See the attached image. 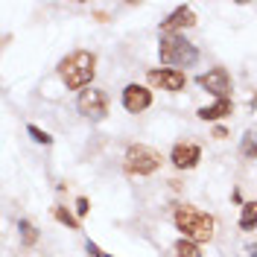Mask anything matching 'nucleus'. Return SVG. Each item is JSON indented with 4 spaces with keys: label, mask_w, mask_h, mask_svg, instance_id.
Returning <instances> with one entry per match:
<instances>
[{
    "label": "nucleus",
    "mask_w": 257,
    "mask_h": 257,
    "mask_svg": "<svg viewBox=\"0 0 257 257\" xmlns=\"http://www.w3.org/2000/svg\"><path fill=\"white\" fill-rule=\"evenodd\" d=\"M149 82L152 85H161V91H181L187 85V76L184 70H173V67H161V70H149Z\"/></svg>",
    "instance_id": "6e6552de"
},
{
    "label": "nucleus",
    "mask_w": 257,
    "mask_h": 257,
    "mask_svg": "<svg viewBox=\"0 0 257 257\" xmlns=\"http://www.w3.org/2000/svg\"><path fill=\"white\" fill-rule=\"evenodd\" d=\"M193 24H196V12L190 6H178L167 21H161V35H176L178 30H187Z\"/></svg>",
    "instance_id": "1a4fd4ad"
},
{
    "label": "nucleus",
    "mask_w": 257,
    "mask_h": 257,
    "mask_svg": "<svg viewBox=\"0 0 257 257\" xmlns=\"http://www.w3.org/2000/svg\"><path fill=\"white\" fill-rule=\"evenodd\" d=\"M18 231H21V242L24 245H35L38 242V231L30 219H18Z\"/></svg>",
    "instance_id": "4468645a"
},
{
    "label": "nucleus",
    "mask_w": 257,
    "mask_h": 257,
    "mask_svg": "<svg viewBox=\"0 0 257 257\" xmlns=\"http://www.w3.org/2000/svg\"><path fill=\"white\" fill-rule=\"evenodd\" d=\"M251 108H257V96H251Z\"/></svg>",
    "instance_id": "412c9836"
},
{
    "label": "nucleus",
    "mask_w": 257,
    "mask_h": 257,
    "mask_svg": "<svg viewBox=\"0 0 257 257\" xmlns=\"http://www.w3.org/2000/svg\"><path fill=\"white\" fill-rule=\"evenodd\" d=\"M176 228L184 234V240H193V242H210L213 240V216L205 213V210L193 208V205H181L176 208Z\"/></svg>",
    "instance_id": "f03ea898"
},
{
    "label": "nucleus",
    "mask_w": 257,
    "mask_h": 257,
    "mask_svg": "<svg viewBox=\"0 0 257 257\" xmlns=\"http://www.w3.org/2000/svg\"><path fill=\"white\" fill-rule=\"evenodd\" d=\"M158 56L161 64H170L173 70L178 67H190V64L199 62V50L196 44H190L184 35H161V44H158Z\"/></svg>",
    "instance_id": "7ed1b4c3"
},
{
    "label": "nucleus",
    "mask_w": 257,
    "mask_h": 257,
    "mask_svg": "<svg viewBox=\"0 0 257 257\" xmlns=\"http://www.w3.org/2000/svg\"><path fill=\"white\" fill-rule=\"evenodd\" d=\"M170 161L176 164L178 170H193V167L202 161V149H199L196 144H176V146H173Z\"/></svg>",
    "instance_id": "9d476101"
},
{
    "label": "nucleus",
    "mask_w": 257,
    "mask_h": 257,
    "mask_svg": "<svg viewBox=\"0 0 257 257\" xmlns=\"http://www.w3.org/2000/svg\"><path fill=\"white\" fill-rule=\"evenodd\" d=\"M88 199H85V196H79V199H76V213H79V216H85V213H88Z\"/></svg>",
    "instance_id": "a211bd4d"
},
{
    "label": "nucleus",
    "mask_w": 257,
    "mask_h": 257,
    "mask_svg": "<svg viewBox=\"0 0 257 257\" xmlns=\"http://www.w3.org/2000/svg\"><path fill=\"white\" fill-rule=\"evenodd\" d=\"M149 105H152V91H149V88L138 85V82H132V85L123 88V108H126L128 114H141V111H146Z\"/></svg>",
    "instance_id": "0eeeda50"
},
{
    "label": "nucleus",
    "mask_w": 257,
    "mask_h": 257,
    "mask_svg": "<svg viewBox=\"0 0 257 257\" xmlns=\"http://www.w3.org/2000/svg\"><path fill=\"white\" fill-rule=\"evenodd\" d=\"M53 216H56V219H59L62 225H67V228H73V231H79V219H76V216H73L70 210H64L62 205H56V208H53Z\"/></svg>",
    "instance_id": "dca6fc26"
},
{
    "label": "nucleus",
    "mask_w": 257,
    "mask_h": 257,
    "mask_svg": "<svg viewBox=\"0 0 257 257\" xmlns=\"http://www.w3.org/2000/svg\"><path fill=\"white\" fill-rule=\"evenodd\" d=\"M27 132H30V138L35 141V144H44V146H50V144H53V138H50L47 132H41L38 126H27Z\"/></svg>",
    "instance_id": "f3484780"
},
{
    "label": "nucleus",
    "mask_w": 257,
    "mask_h": 257,
    "mask_svg": "<svg viewBox=\"0 0 257 257\" xmlns=\"http://www.w3.org/2000/svg\"><path fill=\"white\" fill-rule=\"evenodd\" d=\"M76 108L91 123H99L108 114V96H105V91H99V88H85L79 94V99H76Z\"/></svg>",
    "instance_id": "39448f33"
},
{
    "label": "nucleus",
    "mask_w": 257,
    "mask_h": 257,
    "mask_svg": "<svg viewBox=\"0 0 257 257\" xmlns=\"http://www.w3.org/2000/svg\"><path fill=\"white\" fill-rule=\"evenodd\" d=\"M173 251H176V257H202V254H199V245H196L193 240H184V237L176 242V248H173Z\"/></svg>",
    "instance_id": "2eb2a0df"
},
{
    "label": "nucleus",
    "mask_w": 257,
    "mask_h": 257,
    "mask_svg": "<svg viewBox=\"0 0 257 257\" xmlns=\"http://www.w3.org/2000/svg\"><path fill=\"white\" fill-rule=\"evenodd\" d=\"M248 257H257V242L254 245H248Z\"/></svg>",
    "instance_id": "aec40b11"
},
{
    "label": "nucleus",
    "mask_w": 257,
    "mask_h": 257,
    "mask_svg": "<svg viewBox=\"0 0 257 257\" xmlns=\"http://www.w3.org/2000/svg\"><path fill=\"white\" fill-rule=\"evenodd\" d=\"M240 152L245 158H257V123L245 128V135H242V141H240Z\"/></svg>",
    "instance_id": "f8f14e48"
},
{
    "label": "nucleus",
    "mask_w": 257,
    "mask_h": 257,
    "mask_svg": "<svg viewBox=\"0 0 257 257\" xmlns=\"http://www.w3.org/2000/svg\"><path fill=\"white\" fill-rule=\"evenodd\" d=\"M240 228L242 231H254L257 228V202H245V205H242Z\"/></svg>",
    "instance_id": "ddd939ff"
},
{
    "label": "nucleus",
    "mask_w": 257,
    "mask_h": 257,
    "mask_svg": "<svg viewBox=\"0 0 257 257\" xmlns=\"http://www.w3.org/2000/svg\"><path fill=\"white\" fill-rule=\"evenodd\" d=\"M59 76L70 91L88 88L96 76V56L88 50H73L59 62Z\"/></svg>",
    "instance_id": "f257e3e1"
},
{
    "label": "nucleus",
    "mask_w": 257,
    "mask_h": 257,
    "mask_svg": "<svg viewBox=\"0 0 257 257\" xmlns=\"http://www.w3.org/2000/svg\"><path fill=\"white\" fill-rule=\"evenodd\" d=\"M126 173L132 176H149L161 167V155L152 149V146H144V144H132L126 149Z\"/></svg>",
    "instance_id": "20e7f679"
},
{
    "label": "nucleus",
    "mask_w": 257,
    "mask_h": 257,
    "mask_svg": "<svg viewBox=\"0 0 257 257\" xmlns=\"http://www.w3.org/2000/svg\"><path fill=\"white\" fill-rule=\"evenodd\" d=\"M199 88H205L208 94H213L216 99H228V91H231V76L225 67H210L208 73L199 76Z\"/></svg>",
    "instance_id": "423d86ee"
},
{
    "label": "nucleus",
    "mask_w": 257,
    "mask_h": 257,
    "mask_svg": "<svg viewBox=\"0 0 257 257\" xmlns=\"http://www.w3.org/2000/svg\"><path fill=\"white\" fill-rule=\"evenodd\" d=\"M105 257H111V254H105Z\"/></svg>",
    "instance_id": "4be33fe9"
},
{
    "label": "nucleus",
    "mask_w": 257,
    "mask_h": 257,
    "mask_svg": "<svg viewBox=\"0 0 257 257\" xmlns=\"http://www.w3.org/2000/svg\"><path fill=\"white\" fill-rule=\"evenodd\" d=\"M85 248H88V254H91V257H105L102 251H99V245H96V242H91V240H88V245H85Z\"/></svg>",
    "instance_id": "6ab92c4d"
},
{
    "label": "nucleus",
    "mask_w": 257,
    "mask_h": 257,
    "mask_svg": "<svg viewBox=\"0 0 257 257\" xmlns=\"http://www.w3.org/2000/svg\"><path fill=\"white\" fill-rule=\"evenodd\" d=\"M196 114H199L202 120H210V123H213V120H222L225 114H231V99H216L213 105H205V108H199Z\"/></svg>",
    "instance_id": "9b49d317"
}]
</instances>
